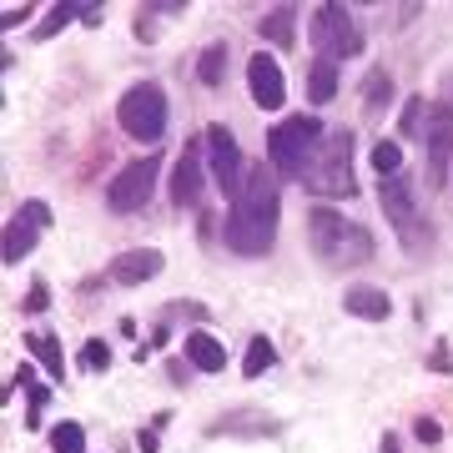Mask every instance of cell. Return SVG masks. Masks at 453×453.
I'll return each instance as SVG.
<instances>
[{
    "label": "cell",
    "instance_id": "484cf974",
    "mask_svg": "<svg viewBox=\"0 0 453 453\" xmlns=\"http://www.w3.org/2000/svg\"><path fill=\"white\" fill-rule=\"evenodd\" d=\"M106 363H111L106 342H86V348H81V368L86 372H106Z\"/></svg>",
    "mask_w": 453,
    "mask_h": 453
},
{
    "label": "cell",
    "instance_id": "5b68a950",
    "mask_svg": "<svg viewBox=\"0 0 453 453\" xmlns=\"http://www.w3.org/2000/svg\"><path fill=\"white\" fill-rule=\"evenodd\" d=\"M116 116H121V131H127V136H136V142H162V131H166V91L157 81L131 86L127 96H121V106H116Z\"/></svg>",
    "mask_w": 453,
    "mask_h": 453
},
{
    "label": "cell",
    "instance_id": "83f0119b",
    "mask_svg": "<svg viewBox=\"0 0 453 453\" xmlns=\"http://www.w3.org/2000/svg\"><path fill=\"white\" fill-rule=\"evenodd\" d=\"M5 26H20V20H31V5H5Z\"/></svg>",
    "mask_w": 453,
    "mask_h": 453
},
{
    "label": "cell",
    "instance_id": "e0dca14e",
    "mask_svg": "<svg viewBox=\"0 0 453 453\" xmlns=\"http://www.w3.org/2000/svg\"><path fill=\"white\" fill-rule=\"evenodd\" d=\"M308 96L318 101V106L338 96V61H323V56L312 61V71H308Z\"/></svg>",
    "mask_w": 453,
    "mask_h": 453
},
{
    "label": "cell",
    "instance_id": "f1b7e54d",
    "mask_svg": "<svg viewBox=\"0 0 453 453\" xmlns=\"http://www.w3.org/2000/svg\"><path fill=\"white\" fill-rule=\"evenodd\" d=\"M166 318H202V308H196V303H172Z\"/></svg>",
    "mask_w": 453,
    "mask_h": 453
},
{
    "label": "cell",
    "instance_id": "7a4b0ae2",
    "mask_svg": "<svg viewBox=\"0 0 453 453\" xmlns=\"http://www.w3.org/2000/svg\"><path fill=\"white\" fill-rule=\"evenodd\" d=\"M308 237H312V252L327 262V267H363V262L372 257V237H368V226H357L348 222L342 211L333 207H318L308 217Z\"/></svg>",
    "mask_w": 453,
    "mask_h": 453
},
{
    "label": "cell",
    "instance_id": "30bf717a",
    "mask_svg": "<svg viewBox=\"0 0 453 453\" xmlns=\"http://www.w3.org/2000/svg\"><path fill=\"white\" fill-rule=\"evenodd\" d=\"M423 136H428V172H434V181H443L449 157H453V111L449 106H428V116H423Z\"/></svg>",
    "mask_w": 453,
    "mask_h": 453
},
{
    "label": "cell",
    "instance_id": "ffe728a7",
    "mask_svg": "<svg viewBox=\"0 0 453 453\" xmlns=\"http://www.w3.org/2000/svg\"><path fill=\"white\" fill-rule=\"evenodd\" d=\"M273 363H277V357H273V342H267V338H252V342H247V363H242V372H247V378H257V372H267Z\"/></svg>",
    "mask_w": 453,
    "mask_h": 453
},
{
    "label": "cell",
    "instance_id": "44dd1931",
    "mask_svg": "<svg viewBox=\"0 0 453 453\" xmlns=\"http://www.w3.org/2000/svg\"><path fill=\"white\" fill-rule=\"evenodd\" d=\"M50 443H56V453H86L81 423H56V428H50Z\"/></svg>",
    "mask_w": 453,
    "mask_h": 453
},
{
    "label": "cell",
    "instance_id": "7402d4cb",
    "mask_svg": "<svg viewBox=\"0 0 453 453\" xmlns=\"http://www.w3.org/2000/svg\"><path fill=\"white\" fill-rule=\"evenodd\" d=\"M26 348H31V353L41 357V363H46V368L56 372V378H61V342L46 338V333H31V338H26Z\"/></svg>",
    "mask_w": 453,
    "mask_h": 453
},
{
    "label": "cell",
    "instance_id": "d4e9b609",
    "mask_svg": "<svg viewBox=\"0 0 453 453\" xmlns=\"http://www.w3.org/2000/svg\"><path fill=\"white\" fill-rule=\"evenodd\" d=\"M423 116H428V101L413 96V101L403 106V136H423Z\"/></svg>",
    "mask_w": 453,
    "mask_h": 453
},
{
    "label": "cell",
    "instance_id": "4316f807",
    "mask_svg": "<svg viewBox=\"0 0 453 453\" xmlns=\"http://www.w3.org/2000/svg\"><path fill=\"white\" fill-rule=\"evenodd\" d=\"M393 96V81L383 76V71H372V81H368V106H378V101H388Z\"/></svg>",
    "mask_w": 453,
    "mask_h": 453
},
{
    "label": "cell",
    "instance_id": "7c38bea8",
    "mask_svg": "<svg viewBox=\"0 0 453 453\" xmlns=\"http://www.w3.org/2000/svg\"><path fill=\"white\" fill-rule=\"evenodd\" d=\"M157 273H162V252H157V247H131V252H121V257L106 267V277L121 282V288H142V282H151Z\"/></svg>",
    "mask_w": 453,
    "mask_h": 453
},
{
    "label": "cell",
    "instance_id": "9c48e42d",
    "mask_svg": "<svg viewBox=\"0 0 453 453\" xmlns=\"http://www.w3.org/2000/svg\"><path fill=\"white\" fill-rule=\"evenodd\" d=\"M207 151H211V177L222 187V196H237L242 192V157H237V142L226 127H207Z\"/></svg>",
    "mask_w": 453,
    "mask_h": 453
},
{
    "label": "cell",
    "instance_id": "52a82bcc",
    "mask_svg": "<svg viewBox=\"0 0 453 453\" xmlns=\"http://www.w3.org/2000/svg\"><path fill=\"white\" fill-rule=\"evenodd\" d=\"M157 166H162V157H136L131 166H121V172L111 177V187H106V202H111V211H136V207H146L151 181H157Z\"/></svg>",
    "mask_w": 453,
    "mask_h": 453
},
{
    "label": "cell",
    "instance_id": "277c9868",
    "mask_svg": "<svg viewBox=\"0 0 453 453\" xmlns=\"http://www.w3.org/2000/svg\"><path fill=\"white\" fill-rule=\"evenodd\" d=\"M348 151H353V136H348V131H327L303 181H308L318 196H353L357 187H353V162H348Z\"/></svg>",
    "mask_w": 453,
    "mask_h": 453
},
{
    "label": "cell",
    "instance_id": "f546056e",
    "mask_svg": "<svg viewBox=\"0 0 453 453\" xmlns=\"http://www.w3.org/2000/svg\"><path fill=\"white\" fill-rule=\"evenodd\" d=\"M418 438H423V443H438V423L434 418H418Z\"/></svg>",
    "mask_w": 453,
    "mask_h": 453
},
{
    "label": "cell",
    "instance_id": "4fadbf2b",
    "mask_svg": "<svg viewBox=\"0 0 453 453\" xmlns=\"http://www.w3.org/2000/svg\"><path fill=\"white\" fill-rule=\"evenodd\" d=\"M46 222H50V211L41 207V202H26V211L5 226V262H11V267H16V262L35 247V232H41Z\"/></svg>",
    "mask_w": 453,
    "mask_h": 453
},
{
    "label": "cell",
    "instance_id": "ac0fdd59",
    "mask_svg": "<svg viewBox=\"0 0 453 453\" xmlns=\"http://www.w3.org/2000/svg\"><path fill=\"white\" fill-rule=\"evenodd\" d=\"M292 20H297V11H292V5H277V11H267V20H262V35H267L273 46H292Z\"/></svg>",
    "mask_w": 453,
    "mask_h": 453
},
{
    "label": "cell",
    "instance_id": "8992f818",
    "mask_svg": "<svg viewBox=\"0 0 453 453\" xmlns=\"http://www.w3.org/2000/svg\"><path fill=\"white\" fill-rule=\"evenodd\" d=\"M312 46L323 61H348L363 50V35H357L353 16L342 11V5H318L312 11Z\"/></svg>",
    "mask_w": 453,
    "mask_h": 453
},
{
    "label": "cell",
    "instance_id": "603a6c76",
    "mask_svg": "<svg viewBox=\"0 0 453 453\" xmlns=\"http://www.w3.org/2000/svg\"><path fill=\"white\" fill-rule=\"evenodd\" d=\"M398 162H403L398 142H378L372 146V166H378V177H398Z\"/></svg>",
    "mask_w": 453,
    "mask_h": 453
},
{
    "label": "cell",
    "instance_id": "d6986e66",
    "mask_svg": "<svg viewBox=\"0 0 453 453\" xmlns=\"http://www.w3.org/2000/svg\"><path fill=\"white\" fill-rule=\"evenodd\" d=\"M222 65H226V46H207V50H202V61H196L202 86H222Z\"/></svg>",
    "mask_w": 453,
    "mask_h": 453
},
{
    "label": "cell",
    "instance_id": "2e32d148",
    "mask_svg": "<svg viewBox=\"0 0 453 453\" xmlns=\"http://www.w3.org/2000/svg\"><path fill=\"white\" fill-rule=\"evenodd\" d=\"M187 357H192L202 372H222V363H226L222 342L211 338V333H192V338H187Z\"/></svg>",
    "mask_w": 453,
    "mask_h": 453
},
{
    "label": "cell",
    "instance_id": "4dcf8cb0",
    "mask_svg": "<svg viewBox=\"0 0 453 453\" xmlns=\"http://www.w3.org/2000/svg\"><path fill=\"white\" fill-rule=\"evenodd\" d=\"M383 453H398V443H393V438H383Z\"/></svg>",
    "mask_w": 453,
    "mask_h": 453
},
{
    "label": "cell",
    "instance_id": "5bb4252c",
    "mask_svg": "<svg viewBox=\"0 0 453 453\" xmlns=\"http://www.w3.org/2000/svg\"><path fill=\"white\" fill-rule=\"evenodd\" d=\"M172 202L177 207H196L202 202V142H192L181 151L177 172H172Z\"/></svg>",
    "mask_w": 453,
    "mask_h": 453
},
{
    "label": "cell",
    "instance_id": "8fae6325",
    "mask_svg": "<svg viewBox=\"0 0 453 453\" xmlns=\"http://www.w3.org/2000/svg\"><path fill=\"white\" fill-rule=\"evenodd\" d=\"M247 86H252V101H257L262 111H277L282 101H288V86H282V71L267 50H257L252 61H247Z\"/></svg>",
    "mask_w": 453,
    "mask_h": 453
},
{
    "label": "cell",
    "instance_id": "3957f363",
    "mask_svg": "<svg viewBox=\"0 0 453 453\" xmlns=\"http://www.w3.org/2000/svg\"><path fill=\"white\" fill-rule=\"evenodd\" d=\"M323 121L318 116H288V121H277L267 131V157H273V172L277 177H292L303 181L308 177L312 157H318V146H323Z\"/></svg>",
    "mask_w": 453,
    "mask_h": 453
},
{
    "label": "cell",
    "instance_id": "cb8c5ba5",
    "mask_svg": "<svg viewBox=\"0 0 453 453\" xmlns=\"http://www.w3.org/2000/svg\"><path fill=\"white\" fill-rule=\"evenodd\" d=\"M76 16V11H71V5H50L46 11V20H41V26H35V41H46V35H56L65 26V20Z\"/></svg>",
    "mask_w": 453,
    "mask_h": 453
},
{
    "label": "cell",
    "instance_id": "6da1fadb",
    "mask_svg": "<svg viewBox=\"0 0 453 453\" xmlns=\"http://www.w3.org/2000/svg\"><path fill=\"white\" fill-rule=\"evenodd\" d=\"M277 211H282L277 177L267 166H252L242 192L232 196V211H226V247L242 257H262L277 237Z\"/></svg>",
    "mask_w": 453,
    "mask_h": 453
},
{
    "label": "cell",
    "instance_id": "ba28073f",
    "mask_svg": "<svg viewBox=\"0 0 453 453\" xmlns=\"http://www.w3.org/2000/svg\"><path fill=\"white\" fill-rule=\"evenodd\" d=\"M383 211H388V222L398 226V237H403V247H418L428 232H423V217L418 207H413V192H408L403 177H388L383 181Z\"/></svg>",
    "mask_w": 453,
    "mask_h": 453
},
{
    "label": "cell",
    "instance_id": "9a60e30c",
    "mask_svg": "<svg viewBox=\"0 0 453 453\" xmlns=\"http://www.w3.org/2000/svg\"><path fill=\"white\" fill-rule=\"evenodd\" d=\"M342 308L353 312V318H368V323H378V318H388V292H378V288H348L342 292Z\"/></svg>",
    "mask_w": 453,
    "mask_h": 453
}]
</instances>
